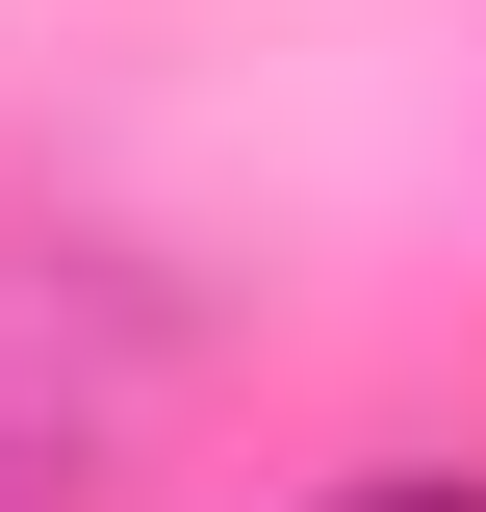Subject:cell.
Masks as SVG:
<instances>
[{"mask_svg": "<svg viewBox=\"0 0 486 512\" xmlns=\"http://www.w3.org/2000/svg\"><path fill=\"white\" fill-rule=\"evenodd\" d=\"M307 512H486V461H359V487H307Z\"/></svg>", "mask_w": 486, "mask_h": 512, "instance_id": "cell-1", "label": "cell"}]
</instances>
